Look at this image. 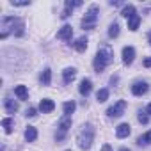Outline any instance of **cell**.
<instances>
[{"label":"cell","instance_id":"11","mask_svg":"<svg viewBox=\"0 0 151 151\" xmlns=\"http://www.w3.org/2000/svg\"><path fill=\"white\" fill-rule=\"evenodd\" d=\"M62 77H64V84H71L75 80V77H77V69L75 68H66L62 71Z\"/></svg>","mask_w":151,"mask_h":151},{"label":"cell","instance_id":"18","mask_svg":"<svg viewBox=\"0 0 151 151\" xmlns=\"http://www.w3.org/2000/svg\"><path fill=\"white\" fill-rule=\"evenodd\" d=\"M14 94H16L20 100H27V98H29V91H27L25 86H16V87H14Z\"/></svg>","mask_w":151,"mask_h":151},{"label":"cell","instance_id":"10","mask_svg":"<svg viewBox=\"0 0 151 151\" xmlns=\"http://www.w3.org/2000/svg\"><path fill=\"white\" fill-rule=\"evenodd\" d=\"M53 109H55V103H53L50 98H45V100H41V103H39V110H41L43 114H50Z\"/></svg>","mask_w":151,"mask_h":151},{"label":"cell","instance_id":"3","mask_svg":"<svg viewBox=\"0 0 151 151\" xmlns=\"http://www.w3.org/2000/svg\"><path fill=\"white\" fill-rule=\"evenodd\" d=\"M77 142H78V146L82 147V149H89L91 146H93V142H94V126L93 124H84L82 126V130L78 132V135H77Z\"/></svg>","mask_w":151,"mask_h":151},{"label":"cell","instance_id":"35","mask_svg":"<svg viewBox=\"0 0 151 151\" xmlns=\"http://www.w3.org/2000/svg\"><path fill=\"white\" fill-rule=\"evenodd\" d=\"M119 151H130V149H128V147H121Z\"/></svg>","mask_w":151,"mask_h":151},{"label":"cell","instance_id":"25","mask_svg":"<svg viewBox=\"0 0 151 151\" xmlns=\"http://www.w3.org/2000/svg\"><path fill=\"white\" fill-rule=\"evenodd\" d=\"M137 142H139L140 146H142V144H151V130H149V132H146L142 137H139V140H137Z\"/></svg>","mask_w":151,"mask_h":151},{"label":"cell","instance_id":"28","mask_svg":"<svg viewBox=\"0 0 151 151\" xmlns=\"http://www.w3.org/2000/svg\"><path fill=\"white\" fill-rule=\"evenodd\" d=\"M25 116H27V117H34V116H37V110H36L34 107H30V109H27Z\"/></svg>","mask_w":151,"mask_h":151},{"label":"cell","instance_id":"4","mask_svg":"<svg viewBox=\"0 0 151 151\" xmlns=\"http://www.w3.org/2000/svg\"><path fill=\"white\" fill-rule=\"evenodd\" d=\"M96 22H98V6H91L86 13V16L82 18V29L84 30H91L96 27Z\"/></svg>","mask_w":151,"mask_h":151},{"label":"cell","instance_id":"20","mask_svg":"<svg viewBox=\"0 0 151 151\" xmlns=\"http://www.w3.org/2000/svg\"><path fill=\"white\" fill-rule=\"evenodd\" d=\"M59 128H60L62 132H68V130L71 128V117H69V116L60 117V121H59Z\"/></svg>","mask_w":151,"mask_h":151},{"label":"cell","instance_id":"13","mask_svg":"<svg viewBox=\"0 0 151 151\" xmlns=\"http://www.w3.org/2000/svg\"><path fill=\"white\" fill-rule=\"evenodd\" d=\"M39 80H41V84H43V86H50V82H52V69H50V68L43 69Z\"/></svg>","mask_w":151,"mask_h":151},{"label":"cell","instance_id":"7","mask_svg":"<svg viewBox=\"0 0 151 151\" xmlns=\"http://www.w3.org/2000/svg\"><path fill=\"white\" fill-rule=\"evenodd\" d=\"M78 91H80L82 96H89L91 91H93V82H91L89 78H84V80L80 82V86H78Z\"/></svg>","mask_w":151,"mask_h":151},{"label":"cell","instance_id":"30","mask_svg":"<svg viewBox=\"0 0 151 151\" xmlns=\"http://www.w3.org/2000/svg\"><path fill=\"white\" fill-rule=\"evenodd\" d=\"M64 137H66V132H62V130H60L59 133H55V140H57V142H60Z\"/></svg>","mask_w":151,"mask_h":151},{"label":"cell","instance_id":"33","mask_svg":"<svg viewBox=\"0 0 151 151\" xmlns=\"http://www.w3.org/2000/svg\"><path fill=\"white\" fill-rule=\"evenodd\" d=\"M101 151H110V146H109V144H105V146L101 147Z\"/></svg>","mask_w":151,"mask_h":151},{"label":"cell","instance_id":"19","mask_svg":"<svg viewBox=\"0 0 151 151\" xmlns=\"http://www.w3.org/2000/svg\"><path fill=\"white\" fill-rule=\"evenodd\" d=\"M2 126H4L6 133H13V128H14V119H13V117H4V119H2Z\"/></svg>","mask_w":151,"mask_h":151},{"label":"cell","instance_id":"1","mask_svg":"<svg viewBox=\"0 0 151 151\" xmlns=\"http://www.w3.org/2000/svg\"><path fill=\"white\" fill-rule=\"evenodd\" d=\"M2 34H0V39H6L9 34H14V36H23V29H25V23L22 18L18 16H6L2 20Z\"/></svg>","mask_w":151,"mask_h":151},{"label":"cell","instance_id":"5","mask_svg":"<svg viewBox=\"0 0 151 151\" xmlns=\"http://www.w3.org/2000/svg\"><path fill=\"white\" fill-rule=\"evenodd\" d=\"M124 109H126V101H124V100H119V101H116V103L107 110V116H109V117H119V116H123Z\"/></svg>","mask_w":151,"mask_h":151},{"label":"cell","instance_id":"8","mask_svg":"<svg viewBox=\"0 0 151 151\" xmlns=\"http://www.w3.org/2000/svg\"><path fill=\"white\" fill-rule=\"evenodd\" d=\"M147 84L146 82H135L133 86H132V93L135 94V96H142V94H146L147 93Z\"/></svg>","mask_w":151,"mask_h":151},{"label":"cell","instance_id":"31","mask_svg":"<svg viewBox=\"0 0 151 151\" xmlns=\"http://www.w3.org/2000/svg\"><path fill=\"white\" fill-rule=\"evenodd\" d=\"M68 16H71V9H68V7H66V9L62 11V14H60V18H64V20H66Z\"/></svg>","mask_w":151,"mask_h":151},{"label":"cell","instance_id":"34","mask_svg":"<svg viewBox=\"0 0 151 151\" xmlns=\"http://www.w3.org/2000/svg\"><path fill=\"white\" fill-rule=\"evenodd\" d=\"M146 110H147V114H149V116H151V103H149V105H147V109H146Z\"/></svg>","mask_w":151,"mask_h":151},{"label":"cell","instance_id":"2","mask_svg":"<svg viewBox=\"0 0 151 151\" xmlns=\"http://www.w3.org/2000/svg\"><path fill=\"white\" fill-rule=\"evenodd\" d=\"M112 57H114V52H112V48L110 46H101L100 50H98V53H96V57H94V62H93V66H94V71L96 73H101L110 62H112Z\"/></svg>","mask_w":151,"mask_h":151},{"label":"cell","instance_id":"12","mask_svg":"<svg viewBox=\"0 0 151 151\" xmlns=\"http://www.w3.org/2000/svg\"><path fill=\"white\" fill-rule=\"evenodd\" d=\"M130 132H132V130H130V124H128V123H121V124L116 128V135H117L119 139L128 137V135H130Z\"/></svg>","mask_w":151,"mask_h":151},{"label":"cell","instance_id":"17","mask_svg":"<svg viewBox=\"0 0 151 151\" xmlns=\"http://www.w3.org/2000/svg\"><path fill=\"white\" fill-rule=\"evenodd\" d=\"M121 16H124V18H132V16H135V6L133 4H128V6H124L123 7V11H121Z\"/></svg>","mask_w":151,"mask_h":151},{"label":"cell","instance_id":"23","mask_svg":"<svg viewBox=\"0 0 151 151\" xmlns=\"http://www.w3.org/2000/svg\"><path fill=\"white\" fill-rule=\"evenodd\" d=\"M109 36H110V37H117V36H119V23H117V22L110 23V27H109Z\"/></svg>","mask_w":151,"mask_h":151},{"label":"cell","instance_id":"9","mask_svg":"<svg viewBox=\"0 0 151 151\" xmlns=\"http://www.w3.org/2000/svg\"><path fill=\"white\" fill-rule=\"evenodd\" d=\"M71 36H73L71 25H64V27L57 32V37H59V39H64V41H71Z\"/></svg>","mask_w":151,"mask_h":151},{"label":"cell","instance_id":"14","mask_svg":"<svg viewBox=\"0 0 151 151\" xmlns=\"http://www.w3.org/2000/svg\"><path fill=\"white\" fill-rule=\"evenodd\" d=\"M25 139H27V142H34L37 139V130L34 126H27L25 128Z\"/></svg>","mask_w":151,"mask_h":151},{"label":"cell","instance_id":"36","mask_svg":"<svg viewBox=\"0 0 151 151\" xmlns=\"http://www.w3.org/2000/svg\"><path fill=\"white\" fill-rule=\"evenodd\" d=\"M147 37H149V45H151V32H149V34H147Z\"/></svg>","mask_w":151,"mask_h":151},{"label":"cell","instance_id":"24","mask_svg":"<svg viewBox=\"0 0 151 151\" xmlns=\"http://www.w3.org/2000/svg\"><path fill=\"white\" fill-rule=\"evenodd\" d=\"M96 100H98L100 103L107 101V100H109V89H100V91H98V94H96Z\"/></svg>","mask_w":151,"mask_h":151},{"label":"cell","instance_id":"32","mask_svg":"<svg viewBox=\"0 0 151 151\" xmlns=\"http://www.w3.org/2000/svg\"><path fill=\"white\" fill-rule=\"evenodd\" d=\"M144 66H146V68H151V57H146V59H144Z\"/></svg>","mask_w":151,"mask_h":151},{"label":"cell","instance_id":"6","mask_svg":"<svg viewBox=\"0 0 151 151\" xmlns=\"http://www.w3.org/2000/svg\"><path fill=\"white\" fill-rule=\"evenodd\" d=\"M133 59H135V48L133 46H124L123 48V62L126 66H130L133 62Z\"/></svg>","mask_w":151,"mask_h":151},{"label":"cell","instance_id":"37","mask_svg":"<svg viewBox=\"0 0 151 151\" xmlns=\"http://www.w3.org/2000/svg\"><path fill=\"white\" fill-rule=\"evenodd\" d=\"M69 151H71V149H69Z\"/></svg>","mask_w":151,"mask_h":151},{"label":"cell","instance_id":"21","mask_svg":"<svg viewBox=\"0 0 151 151\" xmlns=\"http://www.w3.org/2000/svg\"><path fill=\"white\" fill-rule=\"evenodd\" d=\"M62 109H64V114H66V116H71V114L75 112V109H77V103H75L73 100H71V101H66V103L62 105Z\"/></svg>","mask_w":151,"mask_h":151},{"label":"cell","instance_id":"22","mask_svg":"<svg viewBox=\"0 0 151 151\" xmlns=\"http://www.w3.org/2000/svg\"><path fill=\"white\" fill-rule=\"evenodd\" d=\"M139 23H140V16L135 14V16H132V18L128 20V29H130V30H137V29H139Z\"/></svg>","mask_w":151,"mask_h":151},{"label":"cell","instance_id":"29","mask_svg":"<svg viewBox=\"0 0 151 151\" xmlns=\"http://www.w3.org/2000/svg\"><path fill=\"white\" fill-rule=\"evenodd\" d=\"M147 121H149V117L146 116V114H139V123H142V124H147Z\"/></svg>","mask_w":151,"mask_h":151},{"label":"cell","instance_id":"15","mask_svg":"<svg viewBox=\"0 0 151 151\" xmlns=\"http://www.w3.org/2000/svg\"><path fill=\"white\" fill-rule=\"evenodd\" d=\"M4 105H6V110H7L9 114H14V112L18 110V103H16L14 100H11V98H6V100H4Z\"/></svg>","mask_w":151,"mask_h":151},{"label":"cell","instance_id":"26","mask_svg":"<svg viewBox=\"0 0 151 151\" xmlns=\"http://www.w3.org/2000/svg\"><path fill=\"white\" fill-rule=\"evenodd\" d=\"M80 6H82L80 0H66V7L71 11H73V7H80Z\"/></svg>","mask_w":151,"mask_h":151},{"label":"cell","instance_id":"27","mask_svg":"<svg viewBox=\"0 0 151 151\" xmlns=\"http://www.w3.org/2000/svg\"><path fill=\"white\" fill-rule=\"evenodd\" d=\"M30 2L29 0H13L11 2V6H18V7H23V6H29Z\"/></svg>","mask_w":151,"mask_h":151},{"label":"cell","instance_id":"16","mask_svg":"<svg viewBox=\"0 0 151 151\" xmlns=\"http://www.w3.org/2000/svg\"><path fill=\"white\" fill-rule=\"evenodd\" d=\"M87 43H89V41H87V37H78V39H77V43H75V50L80 52V53H82V52H86V50H87Z\"/></svg>","mask_w":151,"mask_h":151}]
</instances>
